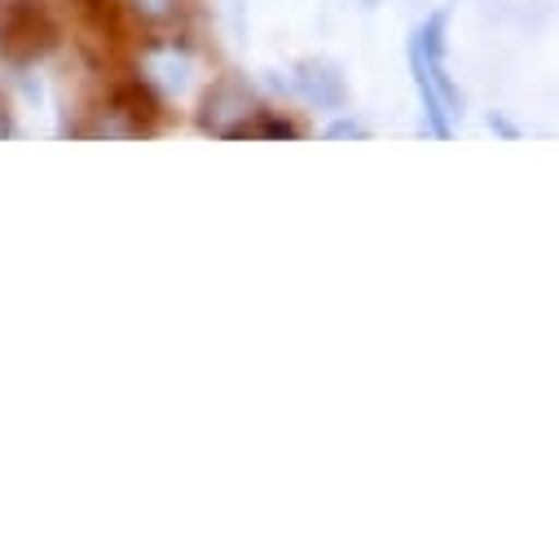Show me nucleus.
<instances>
[{
    "mask_svg": "<svg viewBox=\"0 0 559 559\" xmlns=\"http://www.w3.org/2000/svg\"><path fill=\"white\" fill-rule=\"evenodd\" d=\"M405 62H409V80L424 106V123L437 142H450L454 123L463 115V93L450 75V14L432 10L424 23H414L409 45H405Z\"/></svg>",
    "mask_w": 559,
    "mask_h": 559,
    "instance_id": "1",
    "label": "nucleus"
},
{
    "mask_svg": "<svg viewBox=\"0 0 559 559\" xmlns=\"http://www.w3.org/2000/svg\"><path fill=\"white\" fill-rule=\"evenodd\" d=\"M251 115H260V110H255L251 93L242 84H234V80H221L203 102V128L216 132V136H247L251 132Z\"/></svg>",
    "mask_w": 559,
    "mask_h": 559,
    "instance_id": "2",
    "label": "nucleus"
},
{
    "mask_svg": "<svg viewBox=\"0 0 559 559\" xmlns=\"http://www.w3.org/2000/svg\"><path fill=\"white\" fill-rule=\"evenodd\" d=\"M142 71H146V84L177 97L190 88V75H194V53L177 40H159V45H146L142 53Z\"/></svg>",
    "mask_w": 559,
    "mask_h": 559,
    "instance_id": "3",
    "label": "nucleus"
},
{
    "mask_svg": "<svg viewBox=\"0 0 559 559\" xmlns=\"http://www.w3.org/2000/svg\"><path fill=\"white\" fill-rule=\"evenodd\" d=\"M292 88H296L309 106H318V110H340V106L348 102V84H344L340 67L326 62V58H309V62H300L296 75H292Z\"/></svg>",
    "mask_w": 559,
    "mask_h": 559,
    "instance_id": "4",
    "label": "nucleus"
},
{
    "mask_svg": "<svg viewBox=\"0 0 559 559\" xmlns=\"http://www.w3.org/2000/svg\"><path fill=\"white\" fill-rule=\"evenodd\" d=\"M123 5L142 27H173L186 14V0H123Z\"/></svg>",
    "mask_w": 559,
    "mask_h": 559,
    "instance_id": "5",
    "label": "nucleus"
},
{
    "mask_svg": "<svg viewBox=\"0 0 559 559\" xmlns=\"http://www.w3.org/2000/svg\"><path fill=\"white\" fill-rule=\"evenodd\" d=\"M247 136H287V142H296L300 128H296V123H287V119H277V115H264Z\"/></svg>",
    "mask_w": 559,
    "mask_h": 559,
    "instance_id": "6",
    "label": "nucleus"
},
{
    "mask_svg": "<svg viewBox=\"0 0 559 559\" xmlns=\"http://www.w3.org/2000/svg\"><path fill=\"white\" fill-rule=\"evenodd\" d=\"M326 136H331V142H361L366 128H361L357 119H335V123L326 128Z\"/></svg>",
    "mask_w": 559,
    "mask_h": 559,
    "instance_id": "7",
    "label": "nucleus"
}]
</instances>
